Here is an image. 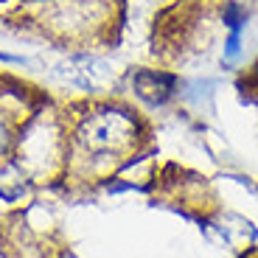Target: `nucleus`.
I'll return each instance as SVG.
<instances>
[{"label":"nucleus","instance_id":"obj_1","mask_svg":"<svg viewBox=\"0 0 258 258\" xmlns=\"http://www.w3.org/2000/svg\"><path fill=\"white\" fill-rule=\"evenodd\" d=\"M68 107V166L62 185L90 191L115 177V171L146 143V121L135 104L121 96H82Z\"/></svg>","mask_w":258,"mask_h":258},{"label":"nucleus","instance_id":"obj_2","mask_svg":"<svg viewBox=\"0 0 258 258\" xmlns=\"http://www.w3.org/2000/svg\"><path fill=\"white\" fill-rule=\"evenodd\" d=\"M6 23L56 51H107L118 42L121 0H14Z\"/></svg>","mask_w":258,"mask_h":258},{"label":"nucleus","instance_id":"obj_3","mask_svg":"<svg viewBox=\"0 0 258 258\" xmlns=\"http://www.w3.org/2000/svg\"><path fill=\"white\" fill-rule=\"evenodd\" d=\"M34 188L62 185L68 166V107L45 96V101L17 126L12 152Z\"/></svg>","mask_w":258,"mask_h":258},{"label":"nucleus","instance_id":"obj_4","mask_svg":"<svg viewBox=\"0 0 258 258\" xmlns=\"http://www.w3.org/2000/svg\"><path fill=\"white\" fill-rule=\"evenodd\" d=\"M126 87L138 101L149 104V107H163L177 96L180 79L163 68H132L126 73Z\"/></svg>","mask_w":258,"mask_h":258},{"label":"nucleus","instance_id":"obj_5","mask_svg":"<svg viewBox=\"0 0 258 258\" xmlns=\"http://www.w3.org/2000/svg\"><path fill=\"white\" fill-rule=\"evenodd\" d=\"M17 126H20L17 121H12L6 112L0 110V163L12 157L14 141H17Z\"/></svg>","mask_w":258,"mask_h":258},{"label":"nucleus","instance_id":"obj_6","mask_svg":"<svg viewBox=\"0 0 258 258\" xmlns=\"http://www.w3.org/2000/svg\"><path fill=\"white\" fill-rule=\"evenodd\" d=\"M31 62L28 56H23V53H9L0 48V64H17V68H26V64Z\"/></svg>","mask_w":258,"mask_h":258},{"label":"nucleus","instance_id":"obj_7","mask_svg":"<svg viewBox=\"0 0 258 258\" xmlns=\"http://www.w3.org/2000/svg\"><path fill=\"white\" fill-rule=\"evenodd\" d=\"M53 258H76V255H71V252H68V250H59V252H56V255H53Z\"/></svg>","mask_w":258,"mask_h":258}]
</instances>
